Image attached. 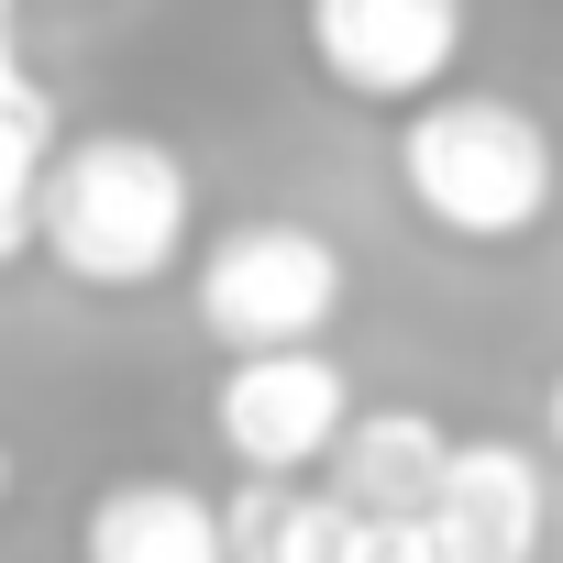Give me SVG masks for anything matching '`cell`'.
<instances>
[{
    "instance_id": "cell-7",
    "label": "cell",
    "mask_w": 563,
    "mask_h": 563,
    "mask_svg": "<svg viewBox=\"0 0 563 563\" xmlns=\"http://www.w3.org/2000/svg\"><path fill=\"white\" fill-rule=\"evenodd\" d=\"M442 453H453V431L431 409H354L332 464H321V497L354 519H420L442 486Z\"/></svg>"
},
{
    "instance_id": "cell-5",
    "label": "cell",
    "mask_w": 563,
    "mask_h": 563,
    "mask_svg": "<svg viewBox=\"0 0 563 563\" xmlns=\"http://www.w3.org/2000/svg\"><path fill=\"white\" fill-rule=\"evenodd\" d=\"M464 34H475L464 0H299L310 67H321L343 100H365V111H420V100H442L453 67H464Z\"/></svg>"
},
{
    "instance_id": "cell-12",
    "label": "cell",
    "mask_w": 563,
    "mask_h": 563,
    "mask_svg": "<svg viewBox=\"0 0 563 563\" xmlns=\"http://www.w3.org/2000/svg\"><path fill=\"white\" fill-rule=\"evenodd\" d=\"M541 431H552V464H563V365H552V387H541Z\"/></svg>"
},
{
    "instance_id": "cell-8",
    "label": "cell",
    "mask_w": 563,
    "mask_h": 563,
    "mask_svg": "<svg viewBox=\"0 0 563 563\" xmlns=\"http://www.w3.org/2000/svg\"><path fill=\"white\" fill-rule=\"evenodd\" d=\"M78 563H221V497L188 475H111L78 508Z\"/></svg>"
},
{
    "instance_id": "cell-9",
    "label": "cell",
    "mask_w": 563,
    "mask_h": 563,
    "mask_svg": "<svg viewBox=\"0 0 563 563\" xmlns=\"http://www.w3.org/2000/svg\"><path fill=\"white\" fill-rule=\"evenodd\" d=\"M45 155H56V100H45V89L0 100V265L34 254V188H45Z\"/></svg>"
},
{
    "instance_id": "cell-1",
    "label": "cell",
    "mask_w": 563,
    "mask_h": 563,
    "mask_svg": "<svg viewBox=\"0 0 563 563\" xmlns=\"http://www.w3.org/2000/svg\"><path fill=\"white\" fill-rule=\"evenodd\" d=\"M34 254L89 299H144L199 254V177L166 133L100 122L56 133L45 188H34Z\"/></svg>"
},
{
    "instance_id": "cell-6",
    "label": "cell",
    "mask_w": 563,
    "mask_h": 563,
    "mask_svg": "<svg viewBox=\"0 0 563 563\" xmlns=\"http://www.w3.org/2000/svg\"><path fill=\"white\" fill-rule=\"evenodd\" d=\"M420 541H431V563H541V541H552V475H541V453L508 442V431L453 442L442 486L420 508Z\"/></svg>"
},
{
    "instance_id": "cell-11",
    "label": "cell",
    "mask_w": 563,
    "mask_h": 563,
    "mask_svg": "<svg viewBox=\"0 0 563 563\" xmlns=\"http://www.w3.org/2000/svg\"><path fill=\"white\" fill-rule=\"evenodd\" d=\"M23 89H45V78L23 67V34H12V0H0V100H23Z\"/></svg>"
},
{
    "instance_id": "cell-13",
    "label": "cell",
    "mask_w": 563,
    "mask_h": 563,
    "mask_svg": "<svg viewBox=\"0 0 563 563\" xmlns=\"http://www.w3.org/2000/svg\"><path fill=\"white\" fill-rule=\"evenodd\" d=\"M12 486H23V453H12V431H0V508H12Z\"/></svg>"
},
{
    "instance_id": "cell-2",
    "label": "cell",
    "mask_w": 563,
    "mask_h": 563,
    "mask_svg": "<svg viewBox=\"0 0 563 563\" xmlns=\"http://www.w3.org/2000/svg\"><path fill=\"white\" fill-rule=\"evenodd\" d=\"M398 199L442 243L508 254L563 210V144L508 89H442V100L398 111Z\"/></svg>"
},
{
    "instance_id": "cell-4",
    "label": "cell",
    "mask_w": 563,
    "mask_h": 563,
    "mask_svg": "<svg viewBox=\"0 0 563 563\" xmlns=\"http://www.w3.org/2000/svg\"><path fill=\"white\" fill-rule=\"evenodd\" d=\"M354 376L332 343H299V354H232L210 376V442L254 475V486H310L354 420Z\"/></svg>"
},
{
    "instance_id": "cell-3",
    "label": "cell",
    "mask_w": 563,
    "mask_h": 563,
    "mask_svg": "<svg viewBox=\"0 0 563 563\" xmlns=\"http://www.w3.org/2000/svg\"><path fill=\"white\" fill-rule=\"evenodd\" d=\"M354 299V265L321 221H288V210H254V221H221L199 254H188V310L199 332L232 354H299L343 321Z\"/></svg>"
},
{
    "instance_id": "cell-10",
    "label": "cell",
    "mask_w": 563,
    "mask_h": 563,
    "mask_svg": "<svg viewBox=\"0 0 563 563\" xmlns=\"http://www.w3.org/2000/svg\"><path fill=\"white\" fill-rule=\"evenodd\" d=\"M343 563H431V541H420V519H354Z\"/></svg>"
}]
</instances>
